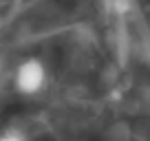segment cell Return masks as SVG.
<instances>
[{
  "instance_id": "6da1fadb",
  "label": "cell",
  "mask_w": 150,
  "mask_h": 141,
  "mask_svg": "<svg viewBox=\"0 0 150 141\" xmlns=\"http://www.w3.org/2000/svg\"><path fill=\"white\" fill-rule=\"evenodd\" d=\"M47 86V66L38 57H27L16 68V88L22 95H38Z\"/></svg>"
},
{
  "instance_id": "7a4b0ae2",
  "label": "cell",
  "mask_w": 150,
  "mask_h": 141,
  "mask_svg": "<svg viewBox=\"0 0 150 141\" xmlns=\"http://www.w3.org/2000/svg\"><path fill=\"white\" fill-rule=\"evenodd\" d=\"M0 141H27V137L18 130H7L0 135Z\"/></svg>"
}]
</instances>
